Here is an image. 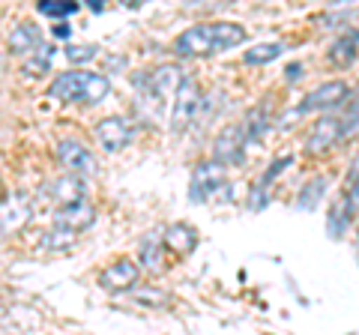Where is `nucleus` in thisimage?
<instances>
[{"label":"nucleus","instance_id":"obj_1","mask_svg":"<svg viewBox=\"0 0 359 335\" xmlns=\"http://www.w3.org/2000/svg\"><path fill=\"white\" fill-rule=\"evenodd\" d=\"M245 42V27L237 21H212L183 30L174 42L177 57H210V54L231 51Z\"/></svg>","mask_w":359,"mask_h":335},{"label":"nucleus","instance_id":"obj_2","mask_svg":"<svg viewBox=\"0 0 359 335\" xmlns=\"http://www.w3.org/2000/svg\"><path fill=\"white\" fill-rule=\"evenodd\" d=\"M201 105H204V96H201L198 81L195 78H183V84H180L171 102V132H186L192 126Z\"/></svg>","mask_w":359,"mask_h":335},{"label":"nucleus","instance_id":"obj_3","mask_svg":"<svg viewBox=\"0 0 359 335\" xmlns=\"http://www.w3.org/2000/svg\"><path fill=\"white\" fill-rule=\"evenodd\" d=\"M228 186V171L216 162H201L192 174V183H189V195H192L195 204H204L216 192H224Z\"/></svg>","mask_w":359,"mask_h":335},{"label":"nucleus","instance_id":"obj_4","mask_svg":"<svg viewBox=\"0 0 359 335\" xmlns=\"http://www.w3.org/2000/svg\"><path fill=\"white\" fill-rule=\"evenodd\" d=\"M245 132L240 123H233V126H224L216 141H212V162L222 165V168H231V165H240L245 159Z\"/></svg>","mask_w":359,"mask_h":335},{"label":"nucleus","instance_id":"obj_5","mask_svg":"<svg viewBox=\"0 0 359 335\" xmlns=\"http://www.w3.org/2000/svg\"><path fill=\"white\" fill-rule=\"evenodd\" d=\"M351 96V87L344 81H323L318 84L314 90L306 93V99L299 102V114H309V111H330V108H339L341 102H347Z\"/></svg>","mask_w":359,"mask_h":335},{"label":"nucleus","instance_id":"obj_6","mask_svg":"<svg viewBox=\"0 0 359 335\" xmlns=\"http://www.w3.org/2000/svg\"><path fill=\"white\" fill-rule=\"evenodd\" d=\"M93 135L99 141V147H102L105 153H120L123 147H129V141H132V123L126 117H105V120H99L96 123V129H93Z\"/></svg>","mask_w":359,"mask_h":335},{"label":"nucleus","instance_id":"obj_7","mask_svg":"<svg viewBox=\"0 0 359 335\" xmlns=\"http://www.w3.org/2000/svg\"><path fill=\"white\" fill-rule=\"evenodd\" d=\"M180 84H183V69L174 63H165L159 66L156 72L147 75V81H144V90H147V99L159 108V102H165V96H171L180 90Z\"/></svg>","mask_w":359,"mask_h":335},{"label":"nucleus","instance_id":"obj_8","mask_svg":"<svg viewBox=\"0 0 359 335\" xmlns=\"http://www.w3.org/2000/svg\"><path fill=\"white\" fill-rule=\"evenodd\" d=\"M57 162L75 177H87L96 171V159H93V153H90V147H84V144L75 138H63L57 144Z\"/></svg>","mask_w":359,"mask_h":335},{"label":"nucleus","instance_id":"obj_9","mask_svg":"<svg viewBox=\"0 0 359 335\" xmlns=\"http://www.w3.org/2000/svg\"><path fill=\"white\" fill-rule=\"evenodd\" d=\"M359 219V174L351 177V186L344 189V195L335 200V207L330 210V231L339 237V233Z\"/></svg>","mask_w":359,"mask_h":335},{"label":"nucleus","instance_id":"obj_10","mask_svg":"<svg viewBox=\"0 0 359 335\" xmlns=\"http://www.w3.org/2000/svg\"><path fill=\"white\" fill-rule=\"evenodd\" d=\"M339 141H341V120L332 114H323L320 120L311 123V129L306 135V150L318 156V153H327L330 147H335Z\"/></svg>","mask_w":359,"mask_h":335},{"label":"nucleus","instance_id":"obj_11","mask_svg":"<svg viewBox=\"0 0 359 335\" xmlns=\"http://www.w3.org/2000/svg\"><path fill=\"white\" fill-rule=\"evenodd\" d=\"M138 275H141L138 264L129 261V258H123V261H117V264H111L108 270L99 273V285H102L108 294H126V290L135 287Z\"/></svg>","mask_w":359,"mask_h":335},{"label":"nucleus","instance_id":"obj_12","mask_svg":"<svg viewBox=\"0 0 359 335\" xmlns=\"http://www.w3.org/2000/svg\"><path fill=\"white\" fill-rule=\"evenodd\" d=\"M93 221H96V207L90 204V200H78V204H69V207L57 210V216H54V228L78 233V231L93 228Z\"/></svg>","mask_w":359,"mask_h":335},{"label":"nucleus","instance_id":"obj_13","mask_svg":"<svg viewBox=\"0 0 359 335\" xmlns=\"http://www.w3.org/2000/svg\"><path fill=\"white\" fill-rule=\"evenodd\" d=\"M30 213H33V204H30L27 195H13V198H6L4 204H0V237H4V233L18 231V228L30 219Z\"/></svg>","mask_w":359,"mask_h":335},{"label":"nucleus","instance_id":"obj_14","mask_svg":"<svg viewBox=\"0 0 359 335\" xmlns=\"http://www.w3.org/2000/svg\"><path fill=\"white\" fill-rule=\"evenodd\" d=\"M48 198L57 200L60 207H69V204H78V200H87V183H84V177L66 174V177H60V180H54L48 186Z\"/></svg>","mask_w":359,"mask_h":335},{"label":"nucleus","instance_id":"obj_15","mask_svg":"<svg viewBox=\"0 0 359 335\" xmlns=\"http://www.w3.org/2000/svg\"><path fill=\"white\" fill-rule=\"evenodd\" d=\"M84 75L87 72H60L54 75V81L48 84V96L57 99V102H78V96H81V87H84Z\"/></svg>","mask_w":359,"mask_h":335},{"label":"nucleus","instance_id":"obj_16","mask_svg":"<svg viewBox=\"0 0 359 335\" xmlns=\"http://www.w3.org/2000/svg\"><path fill=\"white\" fill-rule=\"evenodd\" d=\"M162 242L177 254H189V252H195V245H198V231L192 225H186V221H177V225L165 228Z\"/></svg>","mask_w":359,"mask_h":335},{"label":"nucleus","instance_id":"obj_17","mask_svg":"<svg viewBox=\"0 0 359 335\" xmlns=\"http://www.w3.org/2000/svg\"><path fill=\"white\" fill-rule=\"evenodd\" d=\"M39 42H42V36H39V27L36 25H30V21H21V25L9 33V51L13 54H33L39 48Z\"/></svg>","mask_w":359,"mask_h":335},{"label":"nucleus","instance_id":"obj_18","mask_svg":"<svg viewBox=\"0 0 359 335\" xmlns=\"http://www.w3.org/2000/svg\"><path fill=\"white\" fill-rule=\"evenodd\" d=\"M108 93H111V81H108V78L99 75V72H87L78 102H81V105H99L102 99H108Z\"/></svg>","mask_w":359,"mask_h":335},{"label":"nucleus","instance_id":"obj_19","mask_svg":"<svg viewBox=\"0 0 359 335\" xmlns=\"http://www.w3.org/2000/svg\"><path fill=\"white\" fill-rule=\"evenodd\" d=\"M162 249H165V242H162V233H147V237L141 240V264H144V270H162Z\"/></svg>","mask_w":359,"mask_h":335},{"label":"nucleus","instance_id":"obj_20","mask_svg":"<svg viewBox=\"0 0 359 335\" xmlns=\"http://www.w3.org/2000/svg\"><path fill=\"white\" fill-rule=\"evenodd\" d=\"M282 51H285L282 42H261V46H252V51H245L243 60L249 66H264V63H273L282 57Z\"/></svg>","mask_w":359,"mask_h":335},{"label":"nucleus","instance_id":"obj_21","mask_svg":"<svg viewBox=\"0 0 359 335\" xmlns=\"http://www.w3.org/2000/svg\"><path fill=\"white\" fill-rule=\"evenodd\" d=\"M266 129H269V117H266V105H261V108H255L252 114L245 117V126H243V132H245V144L261 141Z\"/></svg>","mask_w":359,"mask_h":335},{"label":"nucleus","instance_id":"obj_22","mask_svg":"<svg viewBox=\"0 0 359 335\" xmlns=\"http://www.w3.org/2000/svg\"><path fill=\"white\" fill-rule=\"evenodd\" d=\"M330 60L335 66H347V63H353L356 60V39L347 33V36H341L335 46L330 48Z\"/></svg>","mask_w":359,"mask_h":335},{"label":"nucleus","instance_id":"obj_23","mask_svg":"<svg viewBox=\"0 0 359 335\" xmlns=\"http://www.w3.org/2000/svg\"><path fill=\"white\" fill-rule=\"evenodd\" d=\"M339 120H341V141L359 138V99H353V102L347 105V111Z\"/></svg>","mask_w":359,"mask_h":335},{"label":"nucleus","instance_id":"obj_24","mask_svg":"<svg viewBox=\"0 0 359 335\" xmlns=\"http://www.w3.org/2000/svg\"><path fill=\"white\" fill-rule=\"evenodd\" d=\"M318 192H327V177H314V180L302 189V198H299V207L302 210H309V207H314L320 200V195Z\"/></svg>","mask_w":359,"mask_h":335},{"label":"nucleus","instance_id":"obj_25","mask_svg":"<svg viewBox=\"0 0 359 335\" xmlns=\"http://www.w3.org/2000/svg\"><path fill=\"white\" fill-rule=\"evenodd\" d=\"M39 13L48 18H69L72 13H78V4H54V0H45V4H39Z\"/></svg>","mask_w":359,"mask_h":335},{"label":"nucleus","instance_id":"obj_26","mask_svg":"<svg viewBox=\"0 0 359 335\" xmlns=\"http://www.w3.org/2000/svg\"><path fill=\"white\" fill-rule=\"evenodd\" d=\"M72 240H75V233H69V231H60V228H54V231L45 233V245H48L51 252H57V249H69Z\"/></svg>","mask_w":359,"mask_h":335},{"label":"nucleus","instance_id":"obj_27","mask_svg":"<svg viewBox=\"0 0 359 335\" xmlns=\"http://www.w3.org/2000/svg\"><path fill=\"white\" fill-rule=\"evenodd\" d=\"M96 46H69L66 48V60L69 63H87V60H93L96 57Z\"/></svg>","mask_w":359,"mask_h":335},{"label":"nucleus","instance_id":"obj_28","mask_svg":"<svg viewBox=\"0 0 359 335\" xmlns=\"http://www.w3.org/2000/svg\"><path fill=\"white\" fill-rule=\"evenodd\" d=\"M39 60L36 57H33L27 66H25V72L30 75V72H45V69H48V63H51V48H45V46H39Z\"/></svg>","mask_w":359,"mask_h":335},{"label":"nucleus","instance_id":"obj_29","mask_svg":"<svg viewBox=\"0 0 359 335\" xmlns=\"http://www.w3.org/2000/svg\"><path fill=\"white\" fill-rule=\"evenodd\" d=\"M69 33H72V27L66 25V21H57V27H54V36H57V39H66Z\"/></svg>","mask_w":359,"mask_h":335},{"label":"nucleus","instance_id":"obj_30","mask_svg":"<svg viewBox=\"0 0 359 335\" xmlns=\"http://www.w3.org/2000/svg\"><path fill=\"white\" fill-rule=\"evenodd\" d=\"M297 78H302V66H299V63L287 66V81H297Z\"/></svg>","mask_w":359,"mask_h":335},{"label":"nucleus","instance_id":"obj_31","mask_svg":"<svg viewBox=\"0 0 359 335\" xmlns=\"http://www.w3.org/2000/svg\"><path fill=\"white\" fill-rule=\"evenodd\" d=\"M356 242H359V219H356Z\"/></svg>","mask_w":359,"mask_h":335}]
</instances>
